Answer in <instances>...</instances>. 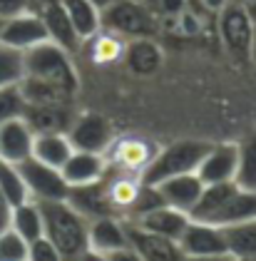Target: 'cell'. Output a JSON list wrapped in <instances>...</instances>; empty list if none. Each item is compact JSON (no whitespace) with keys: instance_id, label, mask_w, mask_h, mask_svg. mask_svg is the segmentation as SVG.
I'll return each mask as SVG.
<instances>
[{"instance_id":"obj_21","label":"cell","mask_w":256,"mask_h":261,"mask_svg":"<svg viewBox=\"0 0 256 261\" xmlns=\"http://www.w3.org/2000/svg\"><path fill=\"white\" fill-rule=\"evenodd\" d=\"M22 117L33 127L35 135H42V132H67L72 120H75L70 115V105H28Z\"/></svg>"},{"instance_id":"obj_36","label":"cell","mask_w":256,"mask_h":261,"mask_svg":"<svg viewBox=\"0 0 256 261\" xmlns=\"http://www.w3.org/2000/svg\"><path fill=\"white\" fill-rule=\"evenodd\" d=\"M107 261H142V259H139V254L132 246H124V249H117V251L107 254Z\"/></svg>"},{"instance_id":"obj_14","label":"cell","mask_w":256,"mask_h":261,"mask_svg":"<svg viewBox=\"0 0 256 261\" xmlns=\"http://www.w3.org/2000/svg\"><path fill=\"white\" fill-rule=\"evenodd\" d=\"M62 177L65 181L72 187H87V184H95V181L105 179L110 174V164H107V157L105 154H97V152H82V149H75L70 154V160L62 164Z\"/></svg>"},{"instance_id":"obj_8","label":"cell","mask_w":256,"mask_h":261,"mask_svg":"<svg viewBox=\"0 0 256 261\" xmlns=\"http://www.w3.org/2000/svg\"><path fill=\"white\" fill-rule=\"evenodd\" d=\"M67 137H70L75 149L105 154L110 149V144L115 142V129L102 115L85 112V115L72 120L70 129H67Z\"/></svg>"},{"instance_id":"obj_16","label":"cell","mask_w":256,"mask_h":261,"mask_svg":"<svg viewBox=\"0 0 256 261\" xmlns=\"http://www.w3.org/2000/svg\"><path fill=\"white\" fill-rule=\"evenodd\" d=\"M33 144H35V132L25 122V117L0 124V160L3 162L20 164V162L30 160Z\"/></svg>"},{"instance_id":"obj_3","label":"cell","mask_w":256,"mask_h":261,"mask_svg":"<svg viewBox=\"0 0 256 261\" xmlns=\"http://www.w3.org/2000/svg\"><path fill=\"white\" fill-rule=\"evenodd\" d=\"M212 142H201V140H179L172 142L167 147L157 149L155 160L149 162V167L142 172L139 179L144 184L157 187L159 181L177 177V174H187V172H197L201 157L207 154Z\"/></svg>"},{"instance_id":"obj_26","label":"cell","mask_w":256,"mask_h":261,"mask_svg":"<svg viewBox=\"0 0 256 261\" xmlns=\"http://www.w3.org/2000/svg\"><path fill=\"white\" fill-rule=\"evenodd\" d=\"M10 229H15L22 239L35 241L40 237H45V226H42V212H40V204L35 199H28L18 204L13 209V221H10Z\"/></svg>"},{"instance_id":"obj_13","label":"cell","mask_w":256,"mask_h":261,"mask_svg":"<svg viewBox=\"0 0 256 261\" xmlns=\"http://www.w3.org/2000/svg\"><path fill=\"white\" fill-rule=\"evenodd\" d=\"M35 13H40V18L47 28V35L55 45H60L62 50H67L72 55L82 50V40L75 33V28H72V22H70L60 0H40L35 5Z\"/></svg>"},{"instance_id":"obj_27","label":"cell","mask_w":256,"mask_h":261,"mask_svg":"<svg viewBox=\"0 0 256 261\" xmlns=\"http://www.w3.org/2000/svg\"><path fill=\"white\" fill-rule=\"evenodd\" d=\"M226 249L237 259H256V219L224 226Z\"/></svg>"},{"instance_id":"obj_23","label":"cell","mask_w":256,"mask_h":261,"mask_svg":"<svg viewBox=\"0 0 256 261\" xmlns=\"http://www.w3.org/2000/svg\"><path fill=\"white\" fill-rule=\"evenodd\" d=\"M124 45H127L124 38H119L117 33L105 30V28H99L92 38H87L82 42V47L87 50V58H90L92 65H115V62H122Z\"/></svg>"},{"instance_id":"obj_37","label":"cell","mask_w":256,"mask_h":261,"mask_svg":"<svg viewBox=\"0 0 256 261\" xmlns=\"http://www.w3.org/2000/svg\"><path fill=\"white\" fill-rule=\"evenodd\" d=\"M184 261H237V256L224 251V254H207V256H184Z\"/></svg>"},{"instance_id":"obj_15","label":"cell","mask_w":256,"mask_h":261,"mask_svg":"<svg viewBox=\"0 0 256 261\" xmlns=\"http://www.w3.org/2000/svg\"><path fill=\"white\" fill-rule=\"evenodd\" d=\"M124 219L135 221L137 226L152 231V234H159V237L179 241L182 234H184V229L189 226L192 217H189L187 212H179L174 206H169V204H162L157 209H149V212L137 214V217H124Z\"/></svg>"},{"instance_id":"obj_31","label":"cell","mask_w":256,"mask_h":261,"mask_svg":"<svg viewBox=\"0 0 256 261\" xmlns=\"http://www.w3.org/2000/svg\"><path fill=\"white\" fill-rule=\"evenodd\" d=\"M25 110H28V102H25V95L20 90V82L0 87V124L22 117Z\"/></svg>"},{"instance_id":"obj_2","label":"cell","mask_w":256,"mask_h":261,"mask_svg":"<svg viewBox=\"0 0 256 261\" xmlns=\"http://www.w3.org/2000/svg\"><path fill=\"white\" fill-rule=\"evenodd\" d=\"M25 62V77L47 82L53 87H58L60 92H65L67 97H75L80 87V77L72 62V53L62 50L53 40H45L25 50L22 53Z\"/></svg>"},{"instance_id":"obj_39","label":"cell","mask_w":256,"mask_h":261,"mask_svg":"<svg viewBox=\"0 0 256 261\" xmlns=\"http://www.w3.org/2000/svg\"><path fill=\"white\" fill-rule=\"evenodd\" d=\"M78 261H107V254H99V251H92V249H87Z\"/></svg>"},{"instance_id":"obj_35","label":"cell","mask_w":256,"mask_h":261,"mask_svg":"<svg viewBox=\"0 0 256 261\" xmlns=\"http://www.w3.org/2000/svg\"><path fill=\"white\" fill-rule=\"evenodd\" d=\"M13 204L8 201V197L0 192V231H5V229H10V221H13Z\"/></svg>"},{"instance_id":"obj_43","label":"cell","mask_w":256,"mask_h":261,"mask_svg":"<svg viewBox=\"0 0 256 261\" xmlns=\"http://www.w3.org/2000/svg\"><path fill=\"white\" fill-rule=\"evenodd\" d=\"M3 22H5V20H3V18H0V30H3Z\"/></svg>"},{"instance_id":"obj_6","label":"cell","mask_w":256,"mask_h":261,"mask_svg":"<svg viewBox=\"0 0 256 261\" xmlns=\"http://www.w3.org/2000/svg\"><path fill=\"white\" fill-rule=\"evenodd\" d=\"M20 174L28 184V192H30V199L35 201H60V199H67L70 197V184L65 181L62 172L45 164V162L30 160L20 162L18 164Z\"/></svg>"},{"instance_id":"obj_25","label":"cell","mask_w":256,"mask_h":261,"mask_svg":"<svg viewBox=\"0 0 256 261\" xmlns=\"http://www.w3.org/2000/svg\"><path fill=\"white\" fill-rule=\"evenodd\" d=\"M80 40L85 42L102 28V10L90 0H60Z\"/></svg>"},{"instance_id":"obj_19","label":"cell","mask_w":256,"mask_h":261,"mask_svg":"<svg viewBox=\"0 0 256 261\" xmlns=\"http://www.w3.org/2000/svg\"><path fill=\"white\" fill-rule=\"evenodd\" d=\"M162 47H159L155 38H132L124 45V55L122 62L127 65V70L132 75L139 77H147V75H155L159 67H162Z\"/></svg>"},{"instance_id":"obj_30","label":"cell","mask_w":256,"mask_h":261,"mask_svg":"<svg viewBox=\"0 0 256 261\" xmlns=\"http://www.w3.org/2000/svg\"><path fill=\"white\" fill-rule=\"evenodd\" d=\"M25 77V62H22V53L13 50L8 45L0 42V87L8 85H18Z\"/></svg>"},{"instance_id":"obj_34","label":"cell","mask_w":256,"mask_h":261,"mask_svg":"<svg viewBox=\"0 0 256 261\" xmlns=\"http://www.w3.org/2000/svg\"><path fill=\"white\" fill-rule=\"evenodd\" d=\"M33 10L30 8V0H0V18L3 20H10L20 13H28Z\"/></svg>"},{"instance_id":"obj_5","label":"cell","mask_w":256,"mask_h":261,"mask_svg":"<svg viewBox=\"0 0 256 261\" xmlns=\"http://www.w3.org/2000/svg\"><path fill=\"white\" fill-rule=\"evenodd\" d=\"M157 144L137 135H127V137H115V142L110 144V149L105 152L110 169L122 172V174H137L142 177V172L149 167V162L157 154Z\"/></svg>"},{"instance_id":"obj_20","label":"cell","mask_w":256,"mask_h":261,"mask_svg":"<svg viewBox=\"0 0 256 261\" xmlns=\"http://www.w3.org/2000/svg\"><path fill=\"white\" fill-rule=\"evenodd\" d=\"M67 201L78 209L82 217H87V219H97V217H110V214H115L112 204L107 199L105 179L95 181V184H87V187H72Z\"/></svg>"},{"instance_id":"obj_17","label":"cell","mask_w":256,"mask_h":261,"mask_svg":"<svg viewBox=\"0 0 256 261\" xmlns=\"http://www.w3.org/2000/svg\"><path fill=\"white\" fill-rule=\"evenodd\" d=\"M157 189L164 204L189 214L194 209V204L199 201V197H201V192H204V181L197 177V172H187V174H177V177L159 181Z\"/></svg>"},{"instance_id":"obj_18","label":"cell","mask_w":256,"mask_h":261,"mask_svg":"<svg viewBox=\"0 0 256 261\" xmlns=\"http://www.w3.org/2000/svg\"><path fill=\"white\" fill-rule=\"evenodd\" d=\"M124 246H130L124 217L110 214V217L90 219V249L92 251L112 254V251L124 249Z\"/></svg>"},{"instance_id":"obj_24","label":"cell","mask_w":256,"mask_h":261,"mask_svg":"<svg viewBox=\"0 0 256 261\" xmlns=\"http://www.w3.org/2000/svg\"><path fill=\"white\" fill-rule=\"evenodd\" d=\"M75 152L72 142L67 137V132H42L35 135V144H33V157L55 169H62V164L70 160V154Z\"/></svg>"},{"instance_id":"obj_29","label":"cell","mask_w":256,"mask_h":261,"mask_svg":"<svg viewBox=\"0 0 256 261\" xmlns=\"http://www.w3.org/2000/svg\"><path fill=\"white\" fill-rule=\"evenodd\" d=\"M0 192L8 197V201L13 206H18L22 201L30 199V192H28V184L20 174L18 164H10V162H0Z\"/></svg>"},{"instance_id":"obj_12","label":"cell","mask_w":256,"mask_h":261,"mask_svg":"<svg viewBox=\"0 0 256 261\" xmlns=\"http://www.w3.org/2000/svg\"><path fill=\"white\" fill-rule=\"evenodd\" d=\"M179 249L184 251V256H207V254H224L226 249V234L224 226L209 224V221L192 219L189 226L184 229Z\"/></svg>"},{"instance_id":"obj_7","label":"cell","mask_w":256,"mask_h":261,"mask_svg":"<svg viewBox=\"0 0 256 261\" xmlns=\"http://www.w3.org/2000/svg\"><path fill=\"white\" fill-rule=\"evenodd\" d=\"M219 33L226 50L237 58H249L254 50V18L246 5H226L219 18Z\"/></svg>"},{"instance_id":"obj_44","label":"cell","mask_w":256,"mask_h":261,"mask_svg":"<svg viewBox=\"0 0 256 261\" xmlns=\"http://www.w3.org/2000/svg\"><path fill=\"white\" fill-rule=\"evenodd\" d=\"M0 162H3V160H0Z\"/></svg>"},{"instance_id":"obj_11","label":"cell","mask_w":256,"mask_h":261,"mask_svg":"<svg viewBox=\"0 0 256 261\" xmlns=\"http://www.w3.org/2000/svg\"><path fill=\"white\" fill-rule=\"evenodd\" d=\"M124 224H127L130 246L137 251L142 261H184V251L179 249V241L152 234L130 219H124Z\"/></svg>"},{"instance_id":"obj_28","label":"cell","mask_w":256,"mask_h":261,"mask_svg":"<svg viewBox=\"0 0 256 261\" xmlns=\"http://www.w3.org/2000/svg\"><path fill=\"white\" fill-rule=\"evenodd\" d=\"M239 144V167H237V184L241 189L256 192V129L246 135Z\"/></svg>"},{"instance_id":"obj_4","label":"cell","mask_w":256,"mask_h":261,"mask_svg":"<svg viewBox=\"0 0 256 261\" xmlns=\"http://www.w3.org/2000/svg\"><path fill=\"white\" fill-rule=\"evenodd\" d=\"M102 28L117 33L119 38H155L157 20L152 8L142 5L137 0H115L102 10Z\"/></svg>"},{"instance_id":"obj_40","label":"cell","mask_w":256,"mask_h":261,"mask_svg":"<svg viewBox=\"0 0 256 261\" xmlns=\"http://www.w3.org/2000/svg\"><path fill=\"white\" fill-rule=\"evenodd\" d=\"M90 3H95V5H97L99 10H105V8H107L110 3H115V0H90Z\"/></svg>"},{"instance_id":"obj_38","label":"cell","mask_w":256,"mask_h":261,"mask_svg":"<svg viewBox=\"0 0 256 261\" xmlns=\"http://www.w3.org/2000/svg\"><path fill=\"white\" fill-rule=\"evenodd\" d=\"M184 3H187V0H159V8H162L164 13H169V15H179V13L184 10Z\"/></svg>"},{"instance_id":"obj_32","label":"cell","mask_w":256,"mask_h":261,"mask_svg":"<svg viewBox=\"0 0 256 261\" xmlns=\"http://www.w3.org/2000/svg\"><path fill=\"white\" fill-rule=\"evenodd\" d=\"M28 246L15 229L0 231V261H28Z\"/></svg>"},{"instance_id":"obj_22","label":"cell","mask_w":256,"mask_h":261,"mask_svg":"<svg viewBox=\"0 0 256 261\" xmlns=\"http://www.w3.org/2000/svg\"><path fill=\"white\" fill-rule=\"evenodd\" d=\"M105 187H107V199L112 204L117 217H127L135 206L142 189V179L137 174H122L115 172V177H105Z\"/></svg>"},{"instance_id":"obj_9","label":"cell","mask_w":256,"mask_h":261,"mask_svg":"<svg viewBox=\"0 0 256 261\" xmlns=\"http://www.w3.org/2000/svg\"><path fill=\"white\" fill-rule=\"evenodd\" d=\"M239 167V144L237 142H219L209 144L207 154L197 167V177L204 184H221L237 179Z\"/></svg>"},{"instance_id":"obj_33","label":"cell","mask_w":256,"mask_h":261,"mask_svg":"<svg viewBox=\"0 0 256 261\" xmlns=\"http://www.w3.org/2000/svg\"><path fill=\"white\" fill-rule=\"evenodd\" d=\"M28 261H65V259L60 256L55 244L47 239V237H40V239L30 241V246H28Z\"/></svg>"},{"instance_id":"obj_42","label":"cell","mask_w":256,"mask_h":261,"mask_svg":"<svg viewBox=\"0 0 256 261\" xmlns=\"http://www.w3.org/2000/svg\"><path fill=\"white\" fill-rule=\"evenodd\" d=\"M237 261H256V259H237Z\"/></svg>"},{"instance_id":"obj_41","label":"cell","mask_w":256,"mask_h":261,"mask_svg":"<svg viewBox=\"0 0 256 261\" xmlns=\"http://www.w3.org/2000/svg\"><path fill=\"white\" fill-rule=\"evenodd\" d=\"M249 8V13H251V18L256 20V0H251V5H246Z\"/></svg>"},{"instance_id":"obj_1","label":"cell","mask_w":256,"mask_h":261,"mask_svg":"<svg viewBox=\"0 0 256 261\" xmlns=\"http://www.w3.org/2000/svg\"><path fill=\"white\" fill-rule=\"evenodd\" d=\"M45 237L55 244L65 261H78L90 249V219L82 217L67 199L38 201Z\"/></svg>"},{"instance_id":"obj_10","label":"cell","mask_w":256,"mask_h":261,"mask_svg":"<svg viewBox=\"0 0 256 261\" xmlns=\"http://www.w3.org/2000/svg\"><path fill=\"white\" fill-rule=\"evenodd\" d=\"M45 40H50V35H47V28L40 18V13H35V10L20 13L15 18L5 20L3 30H0V42L13 47V50H20V53H25V50H30Z\"/></svg>"}]
</instances>
